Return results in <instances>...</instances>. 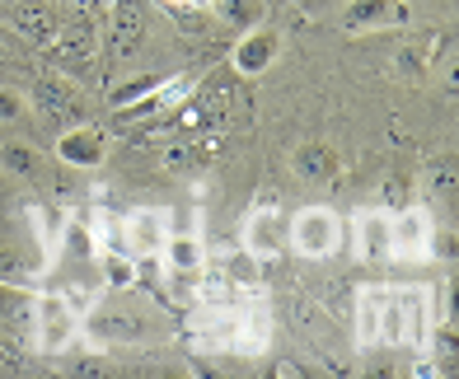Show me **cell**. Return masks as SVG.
<instances>
[{"instance_id":"cell-1","label":"cell","mask_w":459,"mask_h":379,"mask_svg":"<svg viewBox=\"0 0 459 379\" xmlns=\"http://www.w3.org/2000/svg\"><path fill=\"white\" fill-rule=\"evenodd\" d=\"M431 337V290L427 286H375L357 300L361 347H422Z\"/></svg>"},{"instance_id":"cell-2","label":"cell","mask_w":459,"mask_h":379,"mask_svg":"<svg viewBox=\"0 0 459 379\" xmlns=\"http://www.w3.org/2000/svg\"><path fill=\"white\" fill-rule=\"evenodd\" d=\"M202 347L230 351V356H258L273 342V319L263 305H212L193 319Z\"/></svg>"},{"instance_id":"cell-3","label":"cell","mask_w":459,"mask_h":379,"mask_svg":"<svg viewBox=\"0 0 459 379\" xmlns=\"http://www.w3.org/2000/svg\"><path fill=\"white\" fill-rule=\"evenodd\" d=\"M286 244L300 253V258H333L342 244V220L333 206H300L296 216L286 220Z\"/></svg>"},{"instance_id":"cell-4","label":"cell","mask_w":459,"mask_h":379,"mask_svg":"<svg viewBox=\"0 0 459 379\" xmlns=\"http://www.w3.org/2000/svg\"><path fill=\"white\" fill-rule=\"evenodd\" d=\"M80 332V319L71 300H61V295H38L33 300V337H38V351L43 356H61Z\"/></svg>"},{"instance_id":"cell-5","label":"cell","mask_w":459,"mask_h":379,"mask_svg":"<svg viewBox=\"0 0 459 379\" xmlns=\"http://www.w3.org/2000/svg\"><path fill=\"white\" fill-rule=\"evenodd\" d=\"M431 253H436V220L422 206H408L399 216H389V258L422 263Z\"/></svg>"},{"instance_id":"cell-6","label":"cell","mask_w":459,"mask_h":379,"mask_svg":"<svg viewBox=\"0 0 459 379\" xmlns=\"http://www.w3.org/2000/svg\"><path fill=\"white\" fill-rule=\"evenodd\" d=\"M169 216L155 206H141L132 211L127 220L117 225V253H127V258H160L164 239H169Z\"/></svg>"},{"instance_id":"cell-7","label":"cell","mask_w":459,"mask_h":379,"mask_svg":"<svg viewBox=\"0 0 459 379\" xmlns=\"http://www.w3.org/2000/svg\"><path fill=\"white\" fill-rule=\"evenodd\" d=\"M244 248L254 258H281L286 253V216L277 211V202H258L244 220Z\"/></svg>"},{"instance_id":"cell-8","label":"cell","mask_w":459,"mask_h":379,"mask_svg":"<svg viewBox=\"0 0 459 379\" xmlns=\"http://www.w3.org/2000/svg\"><path fill=\"white\" fill-rule=\"evenodd\" d=\"M408 24V0H351L342 10L347 33H380V29H403Z\"/></svg>"},{"instance_id":"cell-9","label":"cell","mask_w":459,"mask_h":379,"mask_svg":"<svg viewBox=\"0 0 459 379\" xmlns=\"http://www.w3.org/2000/svg\"><path fill=\"white\" fill-rule=\"evenodd\" d=\"M277 52H281V33L254 24V29H244V38L235 42V52H230V66H235L239 75L254 80V75H263L267 66H273Z\"/></svg>"},{"instance_id":"cell-10","label":"cell","mask_w":459,"mask_h":379,"mask_svg":"<svg viewBox=\"0 0 459 379\" xmlns=\"http://www.w3.org/2000/svg\"><path fill=\"white\" fill-rule=\"evenodd\" d=\"M56 159L71 164V168H99L103 159H108V136H103L99 126L80 122V126L56 136Z\"/></svg>"},{"instance_id":"cell-11","label":"cell","mask_w":459,"mask_h":379,"mask_svg":"<svg viewBox=\"0 0 459 379\" xmlns=\"http://www.w3.org/2000/svg\"><path fill=\"white\" fill-rule=\"evenodd\" d=\"M290 168H296V178L324 187V183L338 178L342 164H338V151H333V145H324V141H300L296 155H290Z\"/></svg>"},{"instance_id":"cell-12","label":"cell","mask_w":459,"mask_h":379,"mask_svg":"<svg viewBox=\"0 0 459 379\" xmlns=\"http://www.w3.org/2000/svg\"><path fill=\"white\" fill-rule=\"evenodd\" d=\"M357 253L370 263L389 258V211H361L357 216Z\"/></svg>"},{"instance_id":"cell-13","label":"cell","mask_w":459,"mask_h":379,"mask_svg":"<svg viewBox=\"0 0 459 379\" xmlns=\"http://www.w3.org/2000/svg\"><path fill=\"white\" fill-rule=\"evenodd\" d=\"M160 258L169 263V271H197L202 263H206V248H202V239L193 235V229H169V239H164V248H160Z\"/></svg>"},{"instance_id":"cell-14","label":"cell","mask_w":459,"mask_h":379,"mask_svg":"<svg viewBox=\"0 0 459 379\" xmlns=\"http://www.w3.org/2000/svg\"><path fill=\"white\" fill-rule=\"evenodd\" d=\"M216 14L225 19L230 29H254V24H263L267 5L263 0H216Z\"/></svg>"},{"instance_id":"cell-15","label":"cell","mask_w":459,"mask_h":379,"mask_svg":"<svg viewBox=\"0 0 459 379\" xmlns=\"http://www.w3.org/2000/svg\"><path fill=\"white\" fill-rule=\"evenodd\" d=\"M0 164H5L10 174H24V178H38V168H43V159H38L33 145H19V141L0 145Z\"/></svg>"},{"instance_id":"cell-16","label":"cell","mask_w":459,"mask_h":379,"mask_svg":"<svg viewBox=\"0 0 459 379\" xmlns=\"http://www.w3.org/2000/svg\"><path fill=\"white\" fill-rule=\"evenodd\" d=\"M33 271H43V263H24L19 253H0V281L24 286V277H33Z\"/></svg>"},{"instance_id":"cell-17","label":"cell","mask_w":459,"mask_h":379,"mask_svg":"<svg viewBox=\"0 0 459 379\" xmlns=\"http://www.w3.org/2000/svg\"><path fill=\"white\" fill-rule=\"evenodd\" d=\"M436 52H441V38H436V33H422V38H417V47L408 52V66H412V75H427V66L436 61Z\"/></svg>"},{"instance_id":"cell-18","label":"cell","mask_w":459,"mask_h":379,"mask_svg":"<svg viewBox=\"0 0 459 379\" xmlns=\"http://www.w3.org/2000/svg\"><path fill=\"white\" fill-rule=\"evenodd\" d=\"M225 271H230V281H258V258L248 248H239L225 258Z\"/></svg>"},{"instance_id":"cell-19","label":"cell","mask_w":459,"mask_h":379,"mask_svg":"<svg viewBox=\"0 0 459 379\" xmlns=\"http://www.w3.org/2000/svg\"><path fill=\"white\" fill-rule=\"evenodd\" d=\"M103 267H108V281H113V286H127V281H132V258H127V253H108V258H103Z\"/></svg>"},{"instance_id":"cell-20","label":"cell","mask_w":459,"mask_h":379,"mask_svg":"<svg viewBox=\"0 0 459 379\" xmlns=\"http://www.w3.org/2000/svg\"><path fill=\"white\" fill-rule=\"evenodd\" d=\"M19 117H24V94L0 90V122H19Z\"/></svg>"},{"instance_id":"cell-21","label":"cell","mask_w":459,"mask_h":379,"mask_svg":"<svg viewBox=\"0 0 459 379\" xmlns=\"http://www.w3.org/2000/svg\"><path fill=\"white\" fill-rule=\"evenodd\" d=\"M0 361H19V351H14V347H5V337H0Z\"/></svg>"},{"instance_id":"cell-22","label":"cell","mask_w":459,"mask_h":379,"mask_svg":"<svg viewBox=\"0 0 459 379\" xmlns=\"http://www.w3.org/2000/svg\"><path fill=\"white\" fill-rule=\"evenodd\" d=\"M164 5H202V0H164Z\"/></svg>"}]
</instances>
